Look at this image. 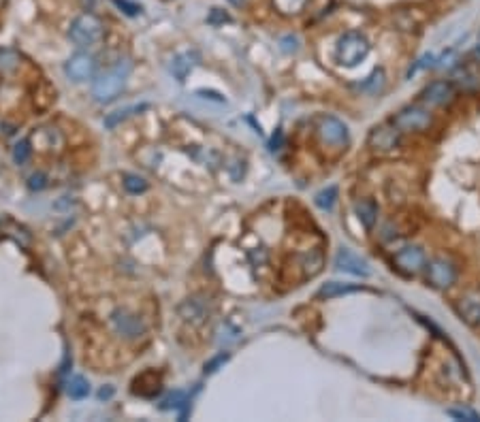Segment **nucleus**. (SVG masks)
I'll list each match as a JSON object with an SVG mask.
<instances>
[{"label":"nucleus","instance_id":"5701e85b","mask_svg":"<svg viewBox=\"0 0 480 422\" xmlns=\"http://www.w3.org/2000/svg\"><path fill=\"white\" fill-rule=\"evenodd\" d=\"M335 198H337V188H335V186H329V188L320 190V192L314 196V203H316L320 209H331L333 203H335Z\"/></svg>","mask_w":480,"mask_h":422},{"label":"nucleus","instance_id":"c85d7f7f","mask_svg":"<svg viewBox=\"0 0 480 422\" xmlns=\"http://www.w3.org/2000/svg\"><path fill=\"white\" fill-rule=\"evenodd\" d=\"M116 5H118L120 9H124V13H128V15H137V13L141 11V7H139V5L128 3V0H116Z\"/></svg>","mask_w":480,"mask_h":422},{"label":"nucleus","instance_id":"aec40b11","mask_svg":"<svg viewBox=\"0 0 480 422\" xmlns=\"http://www.w3.org/2000/svg\"><path fill=\"white\" fill-rule=\"evenodd\" d=\"M196 58V54H190V52H186V54H180V56H176L171 60V73H173V77H176L178 81H184L186 77H188V73L192 71V66H194V60Z\"/></svg>","mask_w":480,"mask_h":422},{"label":"nucleus","instance_id":"2eb2a0df","mask_svg":"<svg viewBox=\"0 0 480 422\" xmlns=\"http://www.w3.org/2000/svg\"><path fill=\"white\" fill-rule=\"evenodd\" d=\"M207 314H209V307H207V301L205 299H188L180 305V316L190 322V324H203L207 320Z\"/></svg>","mask_w":480,"mask_h":422},{"label":"nucleus","instance_id":"473e14b6","mask_svg":"<svg viewBox=\"0 0 480 422\" xmlns=\"http://www.w3.org/2000/svg\"><path fill=\"white\" fill-rule=\"evenodd\" d=\"M282 50H284V52H295L297 50V39L295 36H284V39H282Z\"/></svg>","mask_w":480,"mask_h":422},{"label":"nucleus","instance_id":"f704fd0d","mask_svg":"<svg viewBox=\"0 0 480 422\" xmlns=\"http://www.w3.org/2000/svg\"><path fill=\"white\" fill-rule=\"evenodd\" d=\"M231 3H233L235 7H244V5H246V0H231Z\"/></svg>","mask_w":480,"mask_h":422},{"label":"nucleus","instance_id":"6ab92c4d","mask_svg":"<svg viewBox=\"0 0 480 422\" xmlns=\"http://www.w3.org/2000/svg\"><path fill=\"white\" fill-rule=\"evenodd\" d=\"M355 211L361 220V224L367 229V231H372L374 224H376V220H378V205L372 201V198H363V201H359L355 205Z\"/></svg>","mask_w":480,"mask_h":422},{"label":"nucleus","instance_id":"7ed1b4c3","mask_svg":"<svg viewBox=\"0 0 480 422\" xmlns=\"http://www.w3.org/2000/svg\"><path fill=\"white\" fill-rule=\"evenodd\" d=\"M103 34H105L103 21L92 13H81L79 17L71 21V28H69V39L79 48L94 45V43L103 39Z\"/></svg>","mask_w":480,"mask_h":422},{"label":"nucleus","instance_id":"393cba45","mask_svg":"<svg viewBox=\"0 0 480 422\" xmlns=\"http://www.w3.org/2000/svg\"><path fill=\"white\" fill-rule=\"evenodd\" d=\"M124 188L130 194H141V192L147 190V182L143 180V177H139V175H126L124 177Z\"/></svg>","mask_w":480,"mask_h":422},{"label":"nucleus","instance_id":"9b49d317","mask_svg":"<svg viewBox=\"0 0 480 422\" xmlns=\"http://www.w3.org/2000/svg\"><path fill=\"white\" fill-rule=\"evenodd\" d=\"M32 145L43 154H60L64 147V135L56 126H41L32 132Z\"/></svg>","mask_w":480,"mask_h":422},{"label":"nucleus","instance_id":"f3484780","mask_svg":"<svg viewBox=\"0 0 480 422\" xmlns=\"http://www.w3.org/2000/svg\"><path fill=\"white\" fill-rule=\"evenodd\" d=\"M361 291V286L357 284H346V282H326L320 286L318 291V299H333V297H342V295H351Z\"/></svg>","mask_w":480,"mask_h":422},{"label":"nucleus","instance_id":"f257e3e1","mask_svg":"<svg viewBox=\"0 0 480 422\" xmlns=\"http://www.w3.org/2000/svg\"><path fill=\"white\" fill-rule=\"evenodd\" d=\"M130 71H133V62L130 60H120L114 69L105 71L103 75H98L92 83V96L96 103H112L116 101L124 85H126V79L130 75Z\"/></svg>","mask_w":480,"mask_h":422},{"label":"nucleus","instance_id":"2f4dec72","mask_svg":"<svg viewBox=\"0 0 480 422\" xmlns=\"http://www.w3.org/2000/svg\"><path fill=\"white\" fill-rule=\"evenodd\" d=\"M28 186H30L32 190H43V188L48 186V184H45V177H43L41 173H39V175H32V177H30V184H28Z\"/></svg>","mask_w":480,"mask_h":422},{"label":"nucleus","instance_id":"cd10ccee","mask_svg":"<svg viewBox=\"0 0 480 422\" xmlns=\"http://www.w3.org/2000/svg\"><path fill=\"white\" fill-rule=\"evenodd\" d=\"M207 21H209L211 26H220V24H227V21H231V15L225 13L222 9L213 7V9L209 11V15H207Z\"/></svg>","mask_w":480,"mask_h":422},{"label":"nucleus","instance_id":"72a5a7b5","mask_svg":"<svg viewBox=\"0 0 480 422\" xmlns=\"http://www.w3.org/2000/svg\"><path fill=\"white\" fill-rule=\"evenodd\" d=\"M109 397H114V388H112V386H107V388H101V390H98V399H109Z\"/></svg>","mask_w":480,"mask_h":422},{"label":"nucleus","instance_id":"9d476101","mask_svg":"<svg viewBox=\"0 0 480 422\" xmlns=\"http://www.w3.org/2000/svg\"><path fill=\"white\" fill-rule=\"evenodd\" d=\"M399 137H401V130L390 122V124H380L369 132L367 143L374 151H390L399 145Z\"/></svg>","mask_w":480,"mask_h":422},{"label":"nucleus","instance_id":"f8f14e48","mask_svg":"<svg viewBox=\"0 0 480 422\" xmlns=\"http://www.w3.org/2000/svg\"><path fill=\"white\" fill-rule=\"evenodd\" d=\"M335 269L344 271V273H351V275H361V277L372 275V266L367 264V260H363L361 256H357L348 248H342L335 254Z\"/></svg>","mask_w":480,"mask_h":422},{"label":"nucleus","instance_id":"a211bd4d","mask_svg":"<svg viewBox=\"0 0 480 422\" xmlns=\"http://www.w3.org/2000/svg\"><path fill=\"white\" fill-rule=\"evenodd\" d=\"M322 264H324V256L318 248H312L310 252H305L301 256V269L305 277H316L322 271Z\"/></svg>","mask_w":480,"mask_h":422},{"label":"nucleus","instance_id":"bb28decb","mask_svg":"<svg viewBox=\"0 0 480 422\" xmlns=\"http://www.w3.org/2000/svg\"><path fill=\"white\" fill-rule=\"evenodd\" d=\"M30 154H32L30 143H28V141H19V143L13 147V160H15L17 165H24V162L30 158Z\"/></svg>","mask_w":480,"mask_h":422},{"label":"nucleus","instance_id":"a878e982","mask_svg":"<svg viewBox=\"0 0 480 422\" xmlns=\"http://www.w3.org/2000/svg\"><path fill=\"white\" fill-rule=\"evenodd\" d=\"M446 414L455 420H466V422H480V414L470 408H448Z\"/></svg>","mask_w":480,"mask_h":422},{"label":"nucleus","instance_id":"c756f323","mask_svg":"<svg viewBox=\"0 0 480 422\" xmlns=\"http://www.w3.org/2000/svg\"><path fill=\"white\" fill-rule=\"evenodd\" d=\"M229 361V354H220V357H216L213 361H209L207 365H205V373H213L218 367H220L222 363H227Z\"/></svg>","mask_w":480,"mask_h":422},{"label":"nucleus","instance_id":"7c9ffc66","mask_svg":"<svg viewBox=\"0 0 480 422\" xmlns=\"http://www.w3.org/2000/svg\"><path fill=\"white\" fill-rule=\"evenodd\" d=\"M180 401H184V394L182 392H176L173 397H169L167 401L163 403V410H171V408H180L182 403Z\"/></svg>","mask_w":480,"mask_h":422},{"label":"nucleus","instance_id":"6e6552de","mask_svg":"<svg viewBox=\"0 0 480 422\" xmlns=\"http://www.w3.org/2000/svg\"><path fill=\"white\" fill-rule=\"evenodd\" d=\"M318 135L326 145H333V147H344L348 143V126L333 118V116H322L318 118Z\"/></svg>","mask_w":480,"mask_h":422},{"label":"nucleus","instance_id":"423d86ee","mask_svg":"<svg viewBox=\"0 0 480 422\" xmlns=\"http://www.w3.org/2000/svg\"><path fill=\"white\" fill-rule=\"evenodd\" d=\"M427 282L438 288V291H446L457 279V266L448 258H433L427 262Z\"/></svg>","mask_w":480,"mask_h":422},{"label":"nucleus","instance_id":"ddd939ff","mask_svg":"<svg viewBox=\"0 0 480 422\" xmlns=\"http://www.w3.org/2000/svg\"><path fill=\"white\" fill-rule=\"evenodd\" d=\"M450 79H452V85L461 87V90H466V92H474L480 87V71L470 62L457 64L452 69Z\"/></svg>","mask_w":480,"mask_h":422},{"label":"nucleus","instance_id":"dca6fc26","mask_svg":"<svg viewBox=\"0 0 480 422\" xmlns=\"http://www.w3.org/2000/svg\"><path fill=\"white\" fill-rule=\"evenodd\" d=\"M457 312L468 324H480V293L466 295L457 305Z\"/></svg>","mask_w":480,"mask_h":422},{"label":"nucleus","instance_id":"39448f33","mask_svg":"<svg viewBox=\"0 0 480 422\" xmlns=\"http://www.w3.org/2000/svg\"><path fill=\"white\" fill-rule=\"evenodd\" d=\"M112 326L120 337L135 341L145 335V324L139 316H135L128 309H116L112 314Z\"/></svg>","mask_w":480,"mask_h":422},{"label":"nucleus","instance_id":"20e7f679","mask_svg":"<svg viewBox=\"0 0 480 422\" xmlns=\"http://www.w3.org/2000/svg\"><path fill=\"white\" fill-rule=\"evenodd\" d=\"M393 124L401 132H421L431 126V114L419 105H410V107H404L399 114L393 118Z\"/></svg>","mask_w":480,"mask_h":422},{"label":"nucleus","instance_id":"0eeeda50","mask_svg":"<svg viewBox=\"0 0 480 422\" xmlns=\"http://www.w3.org/2000/svg\"><path fill=\"white\" fill-rule=\"evenodd\" d=\"M395 266L406 273V275H419L425 266H427V254L423 248L419 246H406L399 252H395V258H393Z\"/></svg>","mask_w":480,"mask_h":422},{"label":"nucleus","instance_id":"4468645a","mask_svg":"<svg viewBox=\"0 0 480 422\" xmlns=\"http://www.w3.org/2000/svg\"><path fill=\"white\" fill-rule=\"evenodd\" d=\"M423 101L429 105H448L455 98V85L452 81H431L425 90H423Z\"/></svg>","mask_w":480,"mask_h":422},{"label":"nucleus","instance_id":"1a4fd4ad","mask_svg":"<svg viewBox=\"0 0 480 422\" xmlns=\"http://www.w3.org/2000/svg\"><path fill=\"white\" fill-rule=\"evenodd\" d=\"M94 71H96V60L94 56L85 54V52H77L75 56L69 58L67 64H64V73H67L69 79H73L75 83L92 79Z\"/></svg>","mask_w":480,"mask_h":422},{"label":"nucleus","instance_id":"412c9836","mask_svg":"<svg viewBox=\"0 0 480 422\" xmlns=\"http://www.w3.org/2000/svg\"><path fill=\"white\" fill-rule=\"evenodd\" d=\"M143 109H145V105H133V107H124V109L116 111V114H109V116L105 118V126H107V128H116V126H118V124H122L124 120L133 118L135 114H141Z\"/></svg>","mask_w":480,"mask_h":422},{"label":"nucleus","instance_id":"b1692460","mask_svg":"<svg viewBox=\"0 0 480 422\" xmlns=\"http://www.w3.org/2000/svg\"><path fill=\"white\" fill-rule=\"evenodd\" d=\"M88 392H90V384L83 380V377H73L71 380V384H69V397L71 399H85L88 397Z\"/></svg>","mask_w":480,"mask_h":422},{"label":"nucleus","instance_id":"4be33fe9","mask_svg":"<svg viewBox=\"0 0 480 422\" xmlns=\"http://www.w3.org/2000/svg\"><path fill=\"white\" fill-rule=\"evenodd\" d=\"M308 0H273V7L282 15H299Z\"/></svg>","mask_w":480,"mask_h":422},{"label":"nucleus","instance_id":"f03ea898","mask_svg":"<svg viewBox=\"0 0 480 422\" xmlns=\"http://www.w3.org/2000/svg\"><path fill=\"white\" fill-rule=\"evenodd\" d=\"M369 54V41L363 32L351 30L340 36L337 48H335V58L342 66H357L363 62Z\"/></svg>","mask_w":480,"mask_h":422}]
</instances>
